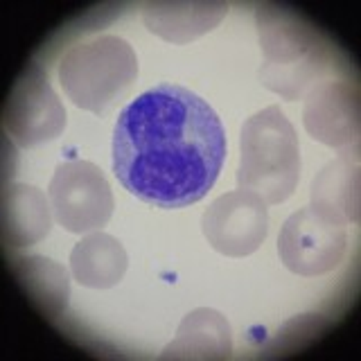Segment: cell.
Returning a JSON list of instances; mask_svg holds the SVG:
<instances>
[{"label":"cell","instance_id":"cell-9","mask_svg":"<svg viewBox=\"0 0 361 361\" xmlns=\"http://www.w3.org/2000/svg\"><path fill=\"white\" fill-rule=\"evenodd\" d=\"M305 129L314 140L345 149L359 140V95L348 82H323L310 90L302 109Z\"/></svg>","mask_w":361,"mask_h":361},{"label":"cell","instance_id":"cell-12","mask_svg":"<svg viewBox=\"0 0 361 361\" xmlns=\"http://www.w3.org/2000/svg\"><path fill=\"white\" fill-rule=\"evenodd\" d=\"M233 336L231 325L219 312L195 310L178 325L174 341L169 343L161 359H231Z\"/></svg>","mask_w":361,"mask_h":361},{"label":"cell","instance_id":"cell-2","mask_svg":"<svg viewBox=\"0 0 361 361\" xmlns=\"http://www.w3.org/2000/svg\"><path fill=\"white\" fill-rule=\"evenodd\" d=\"M240 188L269 203H282L293 195L300 178V147L291 122L278 106L251 116L240 138Z\"/></svg>","mask_w":361,"mask_h":361},{"label":"cell","instance_id":"cell-8","mask_svg":"<svg viewBox=\"0 0 361 361\" xmlns=\"http://www.w3.org/2000/svg\"><path fill=\"white\" fill-rule=\"evenodd\" d=\"M66 127V109L39 66L23 73L5 111V131L20 147L54 140Z\"/></svg>","mask_w":361,"mask_h":361},{"label":"cell","instance_id":"cell-1","mask_svg":"<svg viewBox=\"0 0 361 361\" xmlns=\"http://www.w3.org/2000/svg\"><path fill=\"white\" fill-rule=\"evenodd\" d=\"M226 158L221 120L192 90L163 84L120 113L113 169L131 195L158 208H185L214 185Z\"/></svg>","mask_w":361,"mask_h":361},{"label":"cell","instance_id":"cell-15","mask_svg":"<svg viewBox=\"0 0 361 361\" xmlns=\"http://www.w3.org/2000/svg\"><path fill=\"white\" fill-rule=\"evenodd\" d=\"M14 274L30 300L48 319H59L71 298V276L63 264L45 255H23L14 262Z\"/></svg>","mask_w":361,"mask_h":361},{"label":"cell","instance_id":"cell-14","mask_svg":"<svg viewBox=\"0 0 361 361\" xmlns=\"http://www.w3.org/2000/svg\"><path fill=\"white\" fill-rule=\"evenodd\" d=\"M323 217L336 224H355L359 219V167L338 158L325 165L312 183V203Z\"/></svg>","mask_w":361,"mask_h":361},{"label":"cell","instance_id":"cell-11","mask_svg":"<svg viewBox=\"0 0 361 361\" xmlns=\"http://www.w3.org/2000/svg\"><path fill=\"white\" fill-rule=\"evenodd\" d=\"M228 3L206 0V3H149L142 7L145 25L156 37L172 43H188L210 32L224 20Z\"/></svg>","mask_w":361,"mask_h":361},{"label":"cell","instance_id":"cell-13","mask_svg":"<svg viewBox=\"0 0 361 361\" xmlns=\"http://www.w3.org/2000/svg\"><path fill=\"white\" fill-rule=\"evenodd\" d=\"M129 267V255L120 240L106 233L82 237L71 253V269L79 285L90 289L116 287Z\"/></svg>","mask_w":361,"mask_h":361},{"label":"cell","instance_id":"cell-5","mask_svg":"<svg viewBox=\"0 0 361 361\" xmlns=\"http://www.w3.org/2000/svg\"><path fill=\"white\" fill-rule=\"evenodd\" d=\"M54 219L71 233H90L109 224L116 201L104 172L88 161H66L50 178Z\"/></svg>","mask_w":361,"mask_h":361},{"label":"cell","instance_id":"cell-6","mask_svg":"<svg viewBox=\"0 0 361 361\" xmlns=\"http://www.w3.org/2000/svg\"><path fill=\"white\" fill-rule=\"evenodd\" d=\"M348 248L345 226L305 206L282 224L278 253L282 264L305 278L332 274Z\"/></svg>","mask_w":361,"mask_h":361},{"label":"cell","instance_id":"cell-3","mask_svg":"<svg viewBox=\"0 0 361 361\" xmlns=\"http://www.w3.org/2000/svg\"><path fill=\"white\" fill-rule=\"evenodd\" d=\"M257 30L264 61L259 66V82L285 99H298L327 66V50L319 34L312 32L285 9L259 5Z\"/></svg>","mask_w":361,"mask_h":361},{"label":"cell","instance_id":"cell-7","mask_svg":"<svg viewBox=\"0 0 361 361\" xmlns=\"http://www.w3.org/2000/svg\"><path fill=\"white\" fill-rule=\"evenodd\" d=\"M201 231L217 253L246 257L257 251L269 233L267 203L253 192H226L203 212Z\"/></svg>","mask_w":361,"mask_h":361},{"label":"cell","instance_id":"cell-4","mask_svg":"<svg viewBox=\"0 0 361 361\" xmlns=\"http://www.w3.org/2000/svg\"><path fill=\"white\" fill-rule=\"evenodd\" d=\"M138 75V59L120 37H97L71 48L59 66V82L79 109L102 113Z\"/></svg>","mask_w":361,"mask_h":361},{"label":"cell","instance_id":"cell-10","mask_svg":"<svg viewBox=\"0 0 361 361\" xmlns=\"http://www.w3.org/2000/svg\"><path fill=\"white\" fill-rule=\"evenodd\" d=\"M43 190L30 183H7L3 188L0 214L3 235L11 248H25L41 242L52 226V203Z\"/></svg>","mask_w":361,"mask_h":361}]
</instances>
